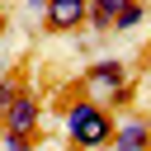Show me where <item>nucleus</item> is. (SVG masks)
Instances as JSON below:
<instances>
[{
	"label": "nucleus",
	"mask_w": 151,
	"mask_h": 151,
	"mask_svg": "<svg viewBox=\"0 0 151 151\" xmlns=\"http://www.w3.org/2000/svg\"><path fill=\"white\" fill-rule=\"evenodd\" d=\"M142 19H146V0H132V5H127V9L113 19V33H132Z\"/></svg>",
	"instance_id": "7"
},
{
	"label": "nucleus",
	"mask_w": 151,
	"mask_h": 151,
	"mask_svg": "<svg viewBox=\"0 0 151 151\" xmlns=\"http://www.w3.org/2000/svg\"><path fill=\"white\" fill-rule=\"evenodd\" d=\"M38 146V137H9V132H0V151H33Z\"/></svg>",
	"instance_id": "9"
},
{
	"label": "nucleus",
	"mask_w": 151,
	"mask_h": 151,
	"mask_svg": "<svg viewBox=\"0 0 151 151\" xmlns=\"http://www.w3.org/2000/svg\"><path fill=\"white\" fill-rule=\"evenodd\" d=\"M113 151H151V118L127 113L123 123H113Z\"/></svg>",
	"instance_id": "4"
},
{
	"label": "nucleus",
	"mask_w": 151,
	"mask_h": 151,
	"mask_svg": "<svg viewBox=\"0 0 151 151\" xmlns=\"http://www.w3.org/2000/svg\"><path fill=\"white\" fill-rule=\"evenodd\" d=\"M38 127H42V104H38L33 90H19L14 104L0 113V132H9V137H38Z\"/></svg>",
	"instance_id": "2"
},
{
	"label": "nucleus",
	"mask_w": 151,
	"mask_h": 151,
	"mask_svg": "<svg viewBox=\"0 0 151 151\" xmlns=\"http://www.w3.org/2000/svg\"><path fill=\"white\" fill-rule=\"evenodd\" d=\"M90 19V0H47L42 5V28L47 33H76Z\"/></svg>",
	"instance_id": "3"
},
{
	"label": "nucleus",
	"mask_w": 151,
	"mask_h": 151,
	"mask_svg": "<svg viewBox=\"0 0 151 151\" xmlns=\"http://www.w3.org/2000/svg\"><path fill=\"white\" fill-rule=\"evenodd\" d=\"M66 142L76 151H104L113 142V113L99 99H76L66 109Z\"/></svg>",
	"instance_id": "1"
},
{
	"label": "nucleus",
	"mask_w": 151,
	"mask_h": 151,
	"mask_svg": "<svg viewBox=\"0 0 151 151\" xmlns=\"http://www.w3.org/2000/svg\"><path fill=\"white\" fill-rule=\"evenodd\" d=\"M80 80H85V85H94V90H118V85L127 80V66H123L118 57H104V61H90Z\"/></svg>",
	"instance_id": "5"
},
{
	"label": "nucleus",
	"mask_w": 151,
	"mask_h": 151,
	"mask_svg": "<svg viewBox=\"0 0 151 151\" xmlns=\"http://www.w3.org/2000/svg\"><path fill=\"white\" fill-rule=\"evenodd\" d=\"M104 94H109V99H104V109H109V113H113V109H123V104H127V99H132V80H123V85H118V90H104Z\"/></svg>",
	"instance_id": "8"
},
{
	"label": "nucleus",
	"mask_w": 151,
	"mask_h": 151,
	"mask_svg": "<svg viewBox=\"0 0 151 151\" xmlns=\"http://www.w3.org/2000/svg\"><path fill=\"white\" fill-rule=\"evenodd\" d=\"M19 90H24V85H19L14 76H0V113H5L9 104H14V94H19Z\"/></svg>",
	"instance_id": "10"
},
{
	"label": "nucleus",
	"mask_w": 151,
	"mask_h": 151,
	"mask_svg": "<svg viewBox=\"0 0 151 151\" xmlns=\"http://www.w3.org/2000/svg\"><path fill=\"white\" fill-rule=\"evenodd\" d=\"M127 5H132V0H90V19H85V24H90L94 33H113V19H118Z\"/></svg>",
	"instance_id": "6"
}]
</instances>
